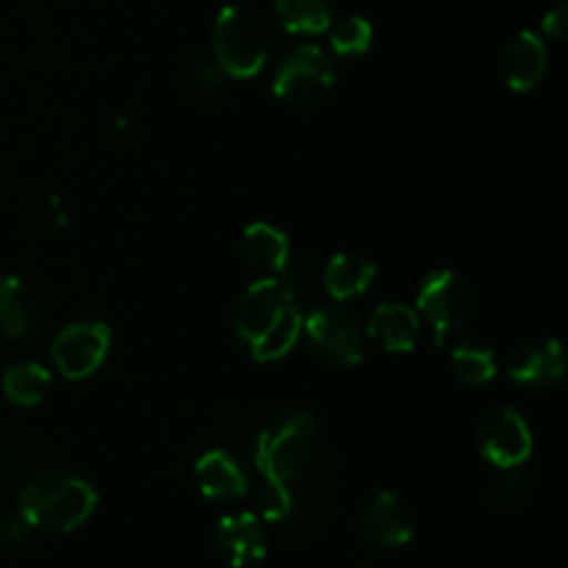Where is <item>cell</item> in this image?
<instances>
[{"label": "cell", "instance_id": "cell-1", "mask_svg": "<svg viewBox=\"0 0 568 568\" xmlns=\"http://www.w3.org/2000/svg\"><path fill=\"white\" fill-rule=\"evenodd\" d=\"M233 327L250 358L258 364L286 358L303 336L300 297L281 277H261L239 297Z\"/></svg>", "mask_w": 568, "mask_h": 568}, {"label": "cell", "instance_id": "cell-2", "mask_svg": "<svg viewBox=\"0 0 568 568\" xmlns=\"http://www.w3.org/2000/svg\"><path fill=\"white\" fill-rule=\"evenodd\" d=\"M17 510L26 516L31 530L48 536H67L87 525L98 510V491L83 477L64 469H44L17 486Z\"/></svg>", "mask_w": 568, "mask_h": 568}, {"label": "cell", "instance_id": "cell-3", "mask_svg": "<svg viewBox=\"0 0 568 568\" xmlns=\"http://www.w3.org/2000/svg\"><path fill=\"white\" fill-rule=\"evenodd\" d=\"M320 422L311 410L292 408L270 416L255 433L253 460L264 480L292 483L314 458Z\"/></svg>", "mask_w": 568, "mask_h": 568}, {"label": "cell", "instance_id": "cell-4", "mask_svg": "<svg viewBox=\"0 0 568 568\" xmlns=\"http://www.w3.org/2000/svg\"><path fill=\"white\" fill-rule=\"evenodd\" d=\"M214 61L227 78H253L272 55V33L247 6H225L211 28Z\"/></svg>", "mask_w": 568, "mask_h": 568}, {"label": "cell", "instance_id": "cell-5", "mask_svg": "<svg viewBox=\"0 0 568 568\" xmlns=\"http://www.w3.org/2000/svg\"><path fill=\"white\" fill-rule=\"evenodd\" d=\"M336 87L338 67L333 55L320 44H300L277 64L272 92L292 109L314 111L331 100Z\"/></svg>", "mask_w": 568, "mask_h": 568}, {"label": "cell", "instance_id": "cell-6", "mask_svg": "<svg viewBox=\"0 0 568 568\" xmlns=\"http://www.w3.org/2000/svg\"><path fill=\"white\" fill-rule=\"evenodd\" d=\"M414 311L433 327L436 347H444L453 333L464 331L475 320L477 292L458 272L436 270L422 281Z\"/></svg>", "mask_w": 568, "mask_h": 568}, {"label": "cell", "instance_id": "cell-7", "mask_svg": "<svg viewBox=\"0 0 568 568\" xmlns=\"http://www.w3.org/2000/svg\"><path fill=\"white\" fill-rule=\"evenodd\" d=\"M311 355L327 369H353L364 361L366 333L342 305H316L303 316Z\"/></svg>", "mask_w": 568, "mask_h": 568}, {"label": "cell", "instance_id": "cell-8", "mask_svg": "<svg viewBox=\"0 0 568 568\" xmlns=\"http://www.w3.org/2000/svg\"><path fill=\"white\" fill-rule=\"evenodd\" d=\"M532 430L514 405H494L477 425V449L497 469H519L530 460Z\"/></svg>", "mask_w": 568, "mask_h": 568}, {"label": "cell", "instance_id": "cell-9", "mask_svg": "<svg viewBox=\"0 0 568 568\" xmlns=\"http://www.w3.org/2000/svg\"><path fill=\"white\" fill-rule=\"evenodd\" d=\"M111 349V331L105 322H72L50 342V358L67 381L92 377L105 364Z\"/></svg>", "mask_w": 568, "mask_h": 568}, {"label": "cell", "instance_id": "cell-10", "mask_svg": "<svg viewBox=\"0 0 568 568\" xmlns=\"http://www.w3.org/2000/svg\"><path fill=\"white\" fill-rule=\"evenodd\" d=\"M361 536L369 544L383 549H397L414 538L416 516L408 499H403L394 491H381L364 505L361 510Z\"/></svg>", "mask_w": 568, "mask_h": 568}, {"label": "cell", "instance_id": "cell-11", "mask_svg": "<svg viewBox=\"0 0 568 568\" xmlns=\"http://www.w3.org/2000/svg\"><path fill=\"white\" fill-rule=\"evenodd\" d=\"M214 552L220 555L222 564L231 568H247L261 564L270 549V538H266L264 521L255 514H227L216 521L214 536Z\"/></svg>", "mask_w": 568, "mask_h": 568}, {"label": "cell", "instance_id": "cell-12", "mask_svg": "<svg viewBox=\"0 0 568 568\" xmlns=\"http://www.w3.org/2000/svg\"><path fill=\"white\" fill-rule=\"evenodd\" d=\"M566 375V349L558 338H532L508 361V377L521 388L547 392Z\"/></svg>", "mask_w": 568, "mask_h": 568}, {"label": "cell", "instance_id": "cell-13", "mask_svg": "<svg viewBox=\"0 0 568 568\" xmlns=\"http://www.w3.org/2000/svg\"><path fill=\"white\" fill-rule=\"evenodd\" d=\"M549 70V50L541 33L519 31L508 39L499 55V72L514 92H530Z\"/></svg>", "mask_w": 568, "mask_h": 568}, {"label": "cell", "instance_id": "cell-14", "mask_svg": "<svg viewBox=\"0 0 568 568\" xmlns=\"http://www.w3.org/2000/svg\"><path fill=\"white\" fill-rule=\"evenodd\" d=\"M419 333V314L405 303H381L366 325V336L386 353H414Z\"/></svg>", "mask_w": 568, "mask_h": 568}, {"label": "cell", "instance_id": "cell-15", "mask_svg": "<svg viewBox=\"0 0 568 568\" xmlns=\"http://www.w3.org/2000/svg\"><path fill=\"white\" fill-rule=\"evenodd\" d=\"M377 277V264L358 250H342L333 255L322 272V286L333 303H349L364 297Z\"/></svg>", "mask_w": 568, "mask_h": 568}, {"label": "cell", "instance_id": "cell-16", "mask_svg": "<svg viewBox=\"0 0 568 568\" xmlns=\"http://www.w3.org/2000/svg\"><path fill=\"white\" fill-rule=\"evenodd\" d=\"M239 250L242 258L266 277H281L294 258L288 236L270 222H250L242 231Z\"/></svg>", "mask_w": 568, "mask_h": 568}, {"label": "cell", "instance_id": "cell-17", "mask_svg": "<svg viewBox=\"0 0 568 568\" xmlns=\"http://www.w3.org/2000/svg\"><path fill=\"white\" fill-rule=\"evenodd\" d=\"M194 480L200 494L209 499H242L250 491L242 464L227 449H209L200 455L194 464Z\"/></svg>", "mask_w": 568, "mask_h": 568}, {"label": "cell", "instance_id": "cell-18", "mask_svg": "<svg viewBox=\"0 0 568 568\" xmlns=\"http://www.w3.org/2000/svg\"><path fill=\"white\" fill-rule=\"evenodd\" d=\"M39 320V300L22 277H0V336L22 338Z\"/></svg>", "mask_w": 568, "mask_h": 568}, {"label": "cell", "instance_id": "cell-19", "mask_svg": "<svg viewBox=\"0 0 568 568\" xmlns=\"http://www.w3.org/2000/svg\"><path fill=\"white\" fill-rule=\"evenodd\" d=\"M449 364H453V375L469 388H483L497 377V353L491 344L480 338H464L455 344Z\"/></svg>", "mask_w": 568, "mask_h": 568}, {"label": "cell", "instance_id": "cell-20", "mask_svg": "<svg viewBox=\"0 0 568 568\" xmlns=\"http://www.w3.org/2000/svg\"><path fill=\"white\" fill-rule=\"evenodd\" d=\"M50 383H53V377L37 361H22V364L9 366L0 377L6 399L20 405V408H33V405L42 403L50 392Z\"/></svg>", "mask_w": 568, "mask_h": 568}, {"label": "cell", "instance_id": "cell-21", "mask_svg": "<svg viewBox=\"0 0 568 568\" xmlns=\"http://www.w3.org/2000/svg\"><path fill=\"white\" fill-rule=\"evenodd\" d=\"M275 17L288 33L320 37L331 28L333 9L327 0H275Z\"/></svg>", "mask_w": 568, "mask_h": 568}, {"label": "cell", "instance_id": "cell-22", "mask_svg": "<svg viewBox=\"0 0 568 568\" xmlns=\"http://www.w3.org/2000/svg\"><path fill=\"white\" fill-rule=\"evenodd\" d=\"M325 33L327 42H331V50L336 55H342V59L364 55L372 48V42H375V26L361 14H349L331 22V28Z\"/></svg>", "mask_w": 568, "mask_h": 568}, {"label": "cell", "instance_id": "cell-23", "mask_svg": "<svg viewBox=\"0 0 568 568\" xmlns=\"http://www.w3.org/2000/svg\"><path fill=\"white\" fill-rule=\"evenodd\" d=\"M527 499V477L519 469H505V475L494 483L491 494H488V505L497 514H514L521 508Z\"/></svg>", "mask_w": 568, "mask_h": 568}, {"label": "cell", "instance_id": "cell-24", "mask_svg": "<svg viewBox=\"0 0 568 568\" xmlns=\"http://www.w3.org/2000/svg\"><path fill=\"white\" fill-rule=\"evenodd\" d=\"M255 505H258L261 521H283L286 516H292L294 497H292V491H288L286 483L264 480Z\"/></svg>", "mask_w": 568, "mask_h": 568}, {"label": "cell", "instance_id": "cell-25", "mask_svg": "<svg viewBox=\"0 0 568 568\" xmlns=\"http://www.w3.org/2000/svg\"><path fill=\"white\" fill-rule=\"evenodd\" d=\"M31 536V525L20 510H0V558H9L17 549L26 547Z\"/></svg>", "mask_w": 568, "mask_h": 568}, {"label": "cell", "instance_id": "cell-26", "mask_svg": "<svg viewBox=\"0 0 568 568\" xmlns=\"http://www.w3.org/2000/svg\"><path fill=\"white\" fill-rule=\"evenodd\" d=\"M189 81L197 92H220L225 87L227 75L222 72V67L216 64L214 55H197V59L189 64Z\"/></svg>", "mask_w": 568, "mask_h": 568}, {"label": "cell", "instance_id": "cell-27", "mask_svg": "<svg viewBox=\"0 0 568 568\" xmlns=\"http://www.w3.org/2000/svg\"><path fill=\"white\" fill-rule=\"evenodd\" d=\"M541 31L547 33L549 39H558V42H564L566 33H568V6L564 3V0H560V3H555L552 9L544 14Z\"/></svg>", "mask_w": 568, "mask_h": 568}, {"label": "cell", "instance_id": "cell-28", "mask_svg": "<svg viewBox=\"0 0 568 568\" xmlns=\"http://www.w3.org/2000/svg\"><path fill=\"white\" fill-rule=\"evenodd\" d=\"M22 483V469L17 464H0V491H9Z\"/></svg>", "mask_w": 568, "mask_h": 568}]
</instances>
